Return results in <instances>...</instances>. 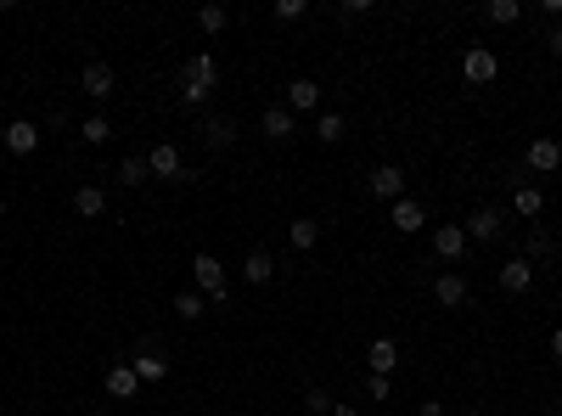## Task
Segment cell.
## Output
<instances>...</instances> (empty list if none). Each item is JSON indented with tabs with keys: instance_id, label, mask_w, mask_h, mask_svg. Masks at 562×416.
<instances>
[{
	"instance_id": "6da1fadb",
	"label": "cell",
	"mask_w": 562,
	"mask_h": 416,
	"mask_svg": "<svg viewBox=\"0 0 562 416\" xmlns=\"http://www.w3.org/2000/svg\"><path fill=\"white\" fill-rule=\"evenodd\" d=\"M192 282H197L203 299H225V293H231V282H225V264H220L214 254H192Z\"/></svg>"
},
{
	"instance_id": "7a4b0ae2",
	"label": "cell",
	"mask_w": 562,
	"mask_h": 416,
	"mask_svg": "<svg viewBox=\"0 0 562 416\" xmlns=\"http://www.w3.org/2000/svg\"><path fill=\"white\" fill-rule=\"evenodd\" d=\"M147 175H152V180H192V175H186V158H180L175 141H158V147L147 152Z\"/></svg>"
},
{
	"instance_id": "3957f363",
	"label": "cell",
	"mask_w": 562,
	"mask_h": 416,
	"mask_svg": "<svg viewBox=\"0 0 562 416\" xmlns=\"http://www.w3.org/2000/svg\"><path fill=\"white\" fill-rule=\"evenodd\" d=\"M366 192L377 203H400L405 197V169H400V163H377V169L366 175Z\"/></svg>"
},
{
	"instance_id": "277c9868",
	"label": "cell",
	"mask_w": 562,
	"mask_h": 416,
	"mask_svg": "<svg viewBox=\"0 0 562 416\" xmlns=\"http://www.w3.org/2000/svg\"><path fill=\"white\" fill-rule=\"evenodd\" d=\"M495 74H501V56H495L489 46H467L462 51V79L467 85H489Z\"/></svg>"
},
{
	"instance_id": "5b68a950",
	"label": "cell",
	"mask_w": 562,
	"mask_h": 416,
	"mask_svg": "<svg viewBox=\"0 0 562 416\" xmlns=\"http://www.w3.org/2000/svg\"><path fill=\"white\" fill-rule=\"evenodd\" d=\"M472 293V282H467V270H439V282H433V299H439L445 309H462Z\"/></svg>"
},
{
	"instance_id": "8992f818",
	"label": "cell",
	"mask_w": 562,
	"mask_h": 416,
	"mask_svg": "<svg viewBox=\"0 0 562 416\" xmlns=\"http://www.w3.org/2000/svg\"><path fill=\"white\" fill-rule=\"evenodd\" d=\"M529 169H540V175H557L562 169V141L557 135H534L529 141Z\"/></svg>"
},
{
	"instance_id": "52a82bcc",
	"label": "cell",
	"mask_w": 562,
	"mask_h": 416,
	"mask_svg": "<svg viewBox=\"0 0 562 416\" xmlns=\"http://www.w3.org/2000/svg\"><path fill=\"white\" fill-rule=\"evenodd\" d=\"M113 85H118V79H113L108 62H85V74H79V91H85L91 101H108V96H113Z\"/></svg>"
},
{
	"instance_id": "ba28073f",
	"label": "cell",
	"mask_w": 562,
	"mask_h": 416,
	"mask_svg": "<svg viewBox=\"0 0 562 416\" xmlns=\"http://www.w3.org/2000/svg\"><path fill=\"white\" fill-rule=\"evenodd\" d=\"M0 141H6V152H17V158H29L34 147H39V124H29V118H12L6 130H0Z\"/></svg>"
},
{
	"instance_id": "9c48e42d",
	"label": "cell",
	"mask_w": 562,
	"mask_h": 416,
	"mask_svg": "<svg viewBox=\"0 0 562 416\" xmlns=\"http://www.w3.org/2000/svg\"><path fill=\"white\" fill-rule=\"evenodd\" d=\"M506 231V220H501V208H478V214L467 220V242H495Z\"/></svg>"
},
{
	"instance_id": "30bf717a",
	"label": "cell",
	"mask_w": 562,
	"mask_h": 416,
	"mask_svg": "<svg viewBox=\"0 0 562 416\" xmlns=\"http://www.w3.org/2000/svg\"><path fill=\"white\" fill-rule=\"evenodd\" d=\"M495 282H501V293H529V287H534V264L529 259H506Z\"/></svg>"
},
{
	"instance_id": "8fae6325",
	"label": "cell",
	"mask_w": 562,
	"mask_h": 416,
	"mask_svg": "<svg viewBox=\"0 0 562 416\" xmlns=\"http://www.w3.org/2000/svg\"><path fill=\"white\" fill-rule=\"evenodd\" d=\"M101 383H108V394H113V400H135V388H141V377H135V366H130V360L108 366V377H101Z\"/></svg>"
},
{
	"instance_id": "7c38bea8",
	"label": "cell",
	"mask_w": 562,
	"mask_h": 416,
	"mask_svg": "<svg viewBox=\"0 0 562 416\" xmlns=\"http://www.w3.org/2000/svg\"><path fill=\"white\" fill-rule=\"evenodd\" d=\"M321 108V85L316 79H293L287 85V113H316Z\"/></svg>"
},
{
	"instance_id": "4fadbf2b",
	"label": "cell",
	"mask_w": 562,
	"mask_h": 416,
	"mask_svg": "<svg viewBox=\"0 0 562 416\" xmlns=\"http://www.w3.org/2000/svg\"><path fill=\"white\" fill-rule=\"evenodd\" d=\"M433 254L439 259H462L467 254V225H439V231H433Z\"/></svg>"
},
{
	"instance_id": "5bb4252c",
	"label": "cell",
	"mask_w": 562,
	"mask_h": 416,
	"mask_svg": "<svg viewBox=\"0 0 562 416\" xmlns=\"http://www.w3.org/2000/svg\"><path fill=\"white\" fill-rule=\"evenodd\" d=\"M242 282H254V287H270V282H276V259H270L264 247H254V254L242 259Z\"/></svg>"
},
{
	"instance_id": "9a60e30c",
	"label": "cell",
	"mask_w": 562,
	"mask_h": 416,
	"mask_svg": "<svg viewBox=\"0 0 562 416\" xmlns=\"http://www.w3.org/2000/svg\"><path fill=\"white\" fill-rule=\"evenodd\" d=\"M422 225H428V214H422V203H416V197H400V203H393V231L416 237Z\"/></svg>"
},
{
	"instance_id": "2e32d148",
	"label": "cell",
	"mask_w": 562,
	"mask_h": 416,
	"mask_svg": "<svg viewBox=\"0 0 562 416\" xmlns=\"http://www.w3.org/2000/svg\"><path fill=\"white\" fill-rule=\"evenodd\" d=\"M73 214L79 220H101L108 214V192H101V186H79L73 192Z\"/></svg>"
},
{
	"instance_id": "e0dca14e",
	"label": "cell",
	"mask_w": 562,
	"mask_h": 416,
	"mask_svg": "<svg viewBox=\"0 0 562 416\" xmlns=\"http://www.w3.org/2000/svg\"><path fill=\"white\" fill-rule=\"evenodd\" d=\"M366 360H371V371H377V377H388V371L400 366V343H393V338H371Z\"/></svg>"
},
{
	"instance_id": "ac0fdd59",
	"label": "cell",
	"mask_w": 562,
	"mask_h": 416,
	"mask_svg": "<svg viewBox=\"0 0 562 416\" xmlns=\"http://www.w3.org/2000/svg\"><path fill=\"white\" fill-rule=\"evenodd\" d=\"M214 79H220V62L208 56V51H197L192 62H186V85H203V91H214Z\"/></svg>"
},
{
	"instance_id": "d6986e66",
	"label": "cell",
	"mask_w": 562,
	"mask_h": 416,
	"mask_svg": "<svg viewBox=\"0 0 562 416\" xmlns=\"http://www.w3.org/2000/svg\"><path fill=\"white\" fill-rule=\"evenodd\" d=\"M130 366H135V377H141V383H163V377H169V360H163L158 349H141Z\"/></svg>"
},
{
	"instance_id": "ffe728a7",
	"label": "cell",
	"mask_w": 562,
	"mask_h": 416,
	"mask_svg": "<svg viewBox=\"0 0 562 416\" xmlns=\"http://www.w3.org/2000/svg\"><path fill=\"white\" fill-rule=\"evenodd\" d=\"M259 130H264L270 141H287L298 124H293V113H287V108H264V113H259Z\"/></svg>"
},
{
	"instance_id": "44dd1931",
	"label": "cell",
	"mask_w": 562,
	"mask_h": 416,
	"mask_svg": "<svg viewBox=\"0 0 562 416\" xmlns=\"http://www.w3.org/2000/svg\"><path fill=\"white\" fill-rule=\"evenodd\" d=\"M287 242L298 247V254H309V247L321 242V220H309V214H298L293 225H287Z\"/></svg>"
},
{
	"instance_id": "7402d4cb",
	"label": "cell",
	"mask_w": 562,
	"mask_h": 416,
	"mask_svg": "<svg viewBox=\"0 0 562 416\" xmlns=\"http://www.w3.org/2000/svg\"><path fill=\"white\" fill-rule=\"evenodd\" d=\"M512 208H517L523 220H534L540 208H546V197H540V186H517V192H512Z\"/></svg>"
},
{
	"instance_id": "603a6c76",
	"label": "cell",
	"mask_w": 562,
	"mask_h": 416,
	"mask_svg": "<svg viewBox=\"0 0 562 416\" xmlns=\"http://www.w3.org/2000/svg\"><path fill=\"white\" fill-rule=\"evenodd\" d=\"M203 135H208V147H231V141H237V124H231V118H208Z\"/></svg>"
},
{
	"instance_id": "cb8c5ba5",
	"label": "cell",
	"mask_w": 562,
	"mask_h": 416,
	"mask_svg": "<svg viewBox=\"0 0 562 416\" xmlns=\"http://www.w3.org/2000/svg\"><path fill=\"white\" fill-rule=\"evenodd\" d=\"M203 309H208V299L197 293V287H186V293H175V316H186V321H197V316H203Z\"/></svg>"
},
{
	"instance_id": "d4e9b609",
	"label": "cell",
	"mask_w": 562,
	"mask_h": 416,
	"mask_svg": "<svg viewBox=\"0 0 562 416\" xmlns=\"http://www.w3.org/2000/svg\"><path fill=\"white\" fill-rule=\"evenodd\" d=\"M79 135H85L91 147H108V141H113V124L96 113V118H85V124H79Z\"/></svg>"
},
{
	"instance_id": "484cf974",
	"label": "cell",
	"mask_w": 562,
	"mask_h": 416,
	"mask_svg": "<svg viewBox=\"0 0 562 416\" xmlns=\"http://www.w3.org/2000/svg\"><path fill=\"white\" fill-rule=\"evenodd\" d=\"M118 180H124V186H147V180H152V175H147V158H135V152H130V158L118 163Z\"/></svg>"
},
{
	"instance_id": "4316f807",
	"label": "cell",
	"mask_w": 562,
	"mask_h": 416,
	"mask_svg": "<svg viewBox=\"0 0 562 416\" xmlns=\"http://www.w3.org/2000/svg\"><path fill=\"white\" fill-rule=\"evenodd\" d=\"M225 23H231V6H203V12H197V29H203V34H220Z\"/></svg>"
},
{
	"instance_id": "83f0119b",
	"label": "cell",
	"mask_w": 562,
	"mask_h": 416,
	"mask_svg": "<svg viewBox=\"0 0 562 416\" xmlns=\"http://www.w3.org/2000/svg\"><path fill=\"white\" fill-rule=\"evenodd\" d=\"M270 17H276V23H298V17H309V0H276Z\"/></svg>"
},
{
	"instance_id": "f1b7e54d",
	"label": "cell",
	"mask_w": 562,
	"mask_h": 416,
	"mask_svg": "<svg viewBox=\"0 0 562 416\" xmlns=\"http://www.w3.org/2000/svg\"><path fill=\"white\" fill-rule=\"evenodd\" d=\"M484 17H489V23H517V17H523V6H517V0H489Z\"/></svg>"
},
{
	"instance_id": "f546056e",
	"label": "cell",
	"mask_w": 562,
	"mask_h": 416,
	"mask_svg": "<svg viewBox=\"0 0 562 416\" xmlns=\"http://www.w3.org/2000/svg\"><path fill=\"white\" fill-rule=\"evenodd\" d=\"M316 135L321 141H343V113H321L316 118Z\"/></svg>"
},
{
	"instance_id": "4dcf8cb0",
	"label": "cell",
	"mask_w": 562,
	"mask_h": 416,
	"mask_svg": "<svg viewBox=\"0 0 562 416\" xmlns=\"http://www.w3.org/2000/svg\"><path fill=\"white\" fill-rule=\"evenodd\" d=\"M523 247H529L523 259H546V254H551V231H529V242H523Z\"/></svg>"
},
{
	"instance_id": "1f68e13d",
	"label": "cell",
	"mask_w": 562,
	"mask_h": 416,
	"mask_svg": "<svg viewBox=\"0 0 562 416\" xmlns=\"http://www.w3.org/2000/svg\"><path fill=\"white\" fill-rule=\"evenodd\" d=\"M366 388H371V400H388V394H393V383H388V377H377V371L366 377Z\"/></svg>"
},
{
	"instance_id": "d6a6232c",
	"label": "cell",
	"mask_w": 562,
	"mask_h": 416,
	"mask_svg": "<svg viewBox=\"0 0 562 416\" xmlns=\"http://www.w3.org/2000/svg\"><path fill=\"white\" fill-rule=\"evenodd\" d=\"M304 405H309V411H316V416H326V411H332V400H326V394H321V388H309V400H304Z\"/></svg>"
},
{
	"instance_id": "836d02e7",
	"label": "cell",
	"mask_w": 562,
	"mask_h": 416,
	"mask_svg": "<svg viewBox=\"0 0 562 416\" xmlns=\"http://www.w3.org/2000/svg\"><path fill=\"white\" fill-rule=\"evenodd\" d=\"M551 355L562 360V326H551Z\"/></svg>"
},
{
	"instance_id": "e575fe53",
	"label": "cell",
	"mask_w": 562,
	"mask_h": 416,
	"mask_svg": "<svg viewBox=\"0 0 562 416\" xmlns=\"http://www.w3.org/2000/svg\"><path fill=\"white\" fill-rule=\"evenodd\" d=\"M546 46H551V56H562V29H551V39H546Z\"/></svg>"
},
{
	"instance_id": "d590c367",
	"label": "cell",
	"mask_w": 562,
	"mask_h": 416,
	"mask_svg": "<svg viewBox=\"0 0 562 416\" xmlns=\"http://www.w3.org/2000/svg\"><path fill=\"white\" fill-rule=\"evenodd\" d=\"M332 416H360L355 405H338V400H332Z\"/></svg>"
},
{
	"instance_id": "8d00e7d4",
	"label": "cell",
	"mask_w": 562,
	"mask_h": 416,
	"mask_svg": "<svg viewBox=\"0 0 562 416\" xmlns=\"http://www.w3.org/2000/svg\"><path fill=\"white\" fill-rule=\"evenodd\" d=\"M422 416H445V405H439V400H428V405H422Z\"/></svg>"
},
{
	"instance_id": "74e56055",
	"label": "cell",
	"mask_w": 562,
	"mask_h": 416,
	"mask_svg": "<svg viewBox=\"0 0 562 416\" xmlns=\"http://www.w3.org/2000/svg\"><path fill=\"white\" fill-rule=\"evenodd\" d=\"M0 214H6V197H0Z\"/></svg>"
}]
</instances>
